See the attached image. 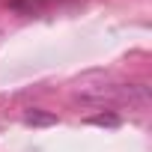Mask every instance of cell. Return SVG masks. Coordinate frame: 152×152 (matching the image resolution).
I'll list each match as a JSON object with an SVG mask.
<instances>
[{
	"label": "cell",
	"mask_w": 152,
	"mask_h": 152,
	"mask_svg": "<svg viewBox=\"0 0 152 152\" xmlns=\"http://www.w3.org/2000/svg\"><path fill=\"white\" fill-rule=\"evenodd\" d=\"M57 122H60L57 113L42 110V107H30L24 113V125H30V128H48V125H57Z\"/></svg>",
	"instance_id": "1"
},
{
	"label": "cell",
	"mask_w": 152,
	"mask_h": 152,
	"mask_svg": "<svg viewBox=\"0 0 152 152\" xmlns=\"http://www.w3.org/2000/svg\"><path fill=\"white\" fill-rule=\"evenodd\" d=\"M87 122L90 125H99V128H119L122 125V119L116 113H93V116H87Z\"/></svg>",
	"instance_id": "2"
}]
</instances>
